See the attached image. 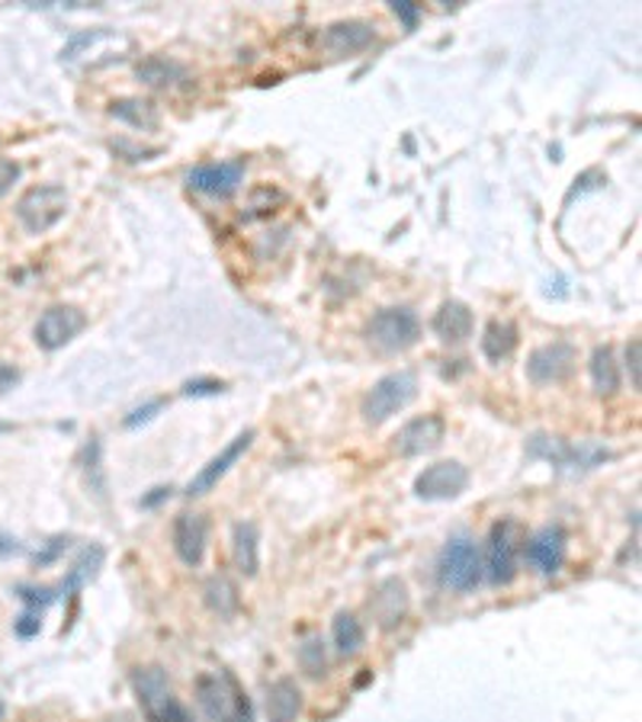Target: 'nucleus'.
I'll return each instance as SVG.
<instances>
[{"label": "nucleus", "instance_id": "nucleus-12", "mask_svg": "<svg viewBox=\"0 0 642 722\" xmlns=\"http://www.w3.org/2000/svg\"><path fill=\"white\" fill-rule=\"evenodd\" d=\"M530 456H543L547 462L559 466V469L579 472V469H594L611 452L601 450V447H569V444H559V440H550V437H533Z\"/></svg>", "mask_w": 642, "mask_h": 722}, {"label": "nucleus", "instance_id": "nucleus-19", "mask_svg": "<svg viewBox=\"0 0 642 722\" xmlns=\"http://www.w3.org/2000/svg\"><path fill=\"white\" fill-rule=\"evenodd\" d=\"M434 334L444 344H462L472 334V308L459 299L444 302L440 312L434 315Z\"/></svg>", "mask_w": 642, "mask_h": 722}, {"label": "nucleus", "instance_id": "nucleus-36", "mask_svg": "<svg viewBox=\"0 0 642 722\" xmlns=\"http://www.w3.org/2000/svg\"><path fill=\"white\" fill-rule=\"evenodd\" d=\"M39 627H42V620H39L35 613H27V617H20V620H17V632H20L23 639L35 635V632H39Z\"/></svg>", "mask_w": 642, "mask_h": 722}, {"label": "nucleus", "instance_id": "nucleus-4", "mask_svg": "<svg viewBox=\"0 0 642 722\" xmlns=\"http://www.w3.org/2000/svg\"><path fill=\"white\" fill-rule=\"evenodd\" d=\"M68 190L59 183H42V186H32L20 196L17 203V218L20 225L30 232V235H45L49 228H55L68 212Z\"/></svg>", "mask_w": 642, "mask_h": 722}, {"label": "nucleus", "instance_id": "nucleus-34", "mask_svg": "<svg viewBox=\"0 0 642 722\" xmlns=\"http://www.w3.org/2000/svg\"><path fill=\"white\" fill-rule=\"evenodd\" d=\"M23 552H27V546L17 540V537L0 533V559H13V556H23Z\"/></svg>", "mask_w": 642, "mask_h": 722}, {"label": "nucleus", "instance_id": "nucleus-13", "mask_svg": "<svg viewBox=\"0 0 642 722\" xmlns=\"http://www.w3.org/2000/svg\"><path fill=\"white\" fill-rule=\"evenodd\" d=\"M174 552L184 566H200L203 556H206V542H210V520L203 513H190L184 511L177 520H174Z\"/></svg>", "mask_w": 642, "mask_h": 722}, {"label": "nucleus", "instance_id": "nucleus-30", "mask_svg": "<svg viewBox=\"0 0 642 722\" xmlns=\"http://www.w3.org/2000/svg\"><path fill=\"white\" fill-rule=\"evenodd\" d=\"M389 10L396 13L401 23H405V30H408V32L418 30V17H421V10H418L415 3H405V0H393V3H389Z\"/></svg>", "mask_w": 642, "mask_h": 722}, {"label": "nucleus", "instance_id": "nucleus-5", "mask_svg": "<svg viewBox=\"0 0 642 722\" xmlns=\"http://www.w3.org/2000/svg\"><path fill=\"white\" fill-rule=\"evenodd\" d=\"M482 574H486V566H482V552H479L476 542L459 537V540H450L444 546V552H440V581L450 591H457V594L472 591L482 581Z\"/></svg>", "mask_w": 642, "mask_h": 722}, {"label": "nucleus", "instance_id": "nucleus-33", "mask_svg": "<svg viewBox=\"0 0 642 722\" xmlns=\"http://www.w3.org/2000/svg\"><path fill=\"white\" fill-rule=\"evenodd\" d=\"M161 408H164V401H149L145 408H135V411H132V415L125 418V427H139V424H149L154 418V415L161 411Z\"/></svg>", "mask_w": 642, "mask_h": 722}, {"label": "nucleus", "instance_id": "nucleus-18", "mask_svg": "<svg viewBox=\"0 0 642 722\" xmlns=\"http://www.w3.org/2000/svg\"><path fill=\"white\" fill-rule=\"evenodd\" d=\"M376 39V27L367 20H344V23H332L325 30V49L335 52V55H354V52H364L369 42Z\"/></svg>", "mask_w": 642, "mask_h": 722}, {"label": "nucleus", "instance_id": "nucleus-14", "mask_svg": "<svg viewBox=\"0 0 642 722\" xmlns=\"http://www.w3.org/2000/svg\"><path fill=\"white\" fill-rule=\"evenodd\" d=\"M447 437V424L440 415H425V418H415L408 421L396 437V452L398 456H425V452L437 450Z\"/></svg>", "mask_w": 642, "mask_h": 722}, {"label": "nucleus", "instance_id": "nucleus-8", "mask_svg": "<svg viewBox=\"0 0 642 722\" xmlns=\"http://www.w3.org/2000/svg\"><path fill=\"white\" fill-rule=\"evenodd\" d=\"M84 328H88V315L78 305H52L39 315L32 337L42 350H62Z\"/></svg>", "mask_w": 642, "mask_h": 722}, {"label": "nucleus", "instance_id": "nucleus-17", "mask_svg": "<svg viewBox=\"0 0 642 722\" xmlns=\"http://www.w3.org/2000/svg\"><path fill=\"white\" fill-rule=\"evenodd\" d=\"M369 610H373V617H376V623L383 630H396L398 623L408 617V588H405V581L401 578H386L376 588Z\"/></svg>", "mask_w": 642, "mask_h": 722}, {"label": "nucleus", "instance_id": "nucleus-32", "mask_svg": "<svg viewBox=\"0 0 642 722\" xmlns=\"http://www.w3.org/2000/svg\"><path fill=\"white\" fill-rule=\"evenodd\" d=\"M218 391H225V383H218V379H196V383H186L184 386V395H193V398L218 395Z\"/></svg>", "mask_w": 642, "mask_h": 722}, {"label": "nucleus", "instance_id": "nucleus-15", "mask_svg": "<svg viewBox=\"0 0 642 722\" xmlns=\"http://www.w3.org/2000/svg\"><path fill=\"white\" fill-rule=\"evenodd\" d=\"M527 562L540 574H556L565 566V530L562 527H543L540 533H533L523 542Z\"/></svg>", "mask_w": 642, "mask_h": 722}, {"label": "nucleus", "instance_id": "nucleus-6", "mask_svg": "<svg viewBox=\"0 0 642 722\" xmlns=\"http://www.w3.org/2000/svg\"><path fill=\"white\" fill-rule=\"evenodd\" d=\"M367 337L379 347V350H389V354H398V350H408L418 344L421 337V322L411 308L405 305H396V308H383L373 315V322L367 325Z\"/></svg>", "mask_w": 642, "mask_h": 722}, {"label": "nucleus", "instance_id": "nucleus-16", "mask_svg": "<svg viewBox=\"0 0 642 722\" xmlns=\"http://www.w3.org/2000/svg\"><path fill=\"white\" fill-rule=\"evenodd\" d=\"M251 444H254V430H245V434H238L225 450L215 456L210 466H203L200 472H196V479L190 481V488H186V495L190 498H200V495H206V491H213L218 481L225 479V472L251 450Z\"/></svg>", "mask_w": 642, "mask_h": 722}, {"label": "nucleus", "instance_id": "nucleus-31", "mask_svg": "<svg viewBox=\"0 0 642 722\" xmlns=\"http://www.w3.org/2000/svg\"><path fill=\"white\" fill-rule=\"evenodd\" d=\"M17 181H20V164L17 161H0V200L13 190Z\"/></svg>", "mask_w": 642, "mask_h": 722}, {"label": "nucleus", "instance_id": "nucleus-26", "mask_svg": "<svg viewBox=\"0 0 642 722\" xmlns=\"http://www.w3.org/2000/svg\"><path fill=\"white\" fill-rule=\"evenodd\" d=\"M332 639L340 655H357L367 642V632L360 627V620L354 613H337L335 627H332Z\"/></svg>", "mask_w": 642, "mask_h": 722}, {"label": "nucleus", "instance_id": "nucleus-9", "mask_svg": "<svg viewBox=\"0 0 642 722\" xmlns=\"http://www.w3.org/2000/svg\"><path fill=\"white\" fill-rule=\"evenodd\" d=\"M466 485H469L466 466L457 462V459H444V462L428 466V469L415 479V495L425 498V501H447V498L462 495Z\"/></svg>", "mask_w": 642, "mask_h": 722}, {"label": "nucleus", "instance_id": "nucleus-21", "mask_svg": "<svg viewBox=\"0 0 642 722\" xmlns=\"http://www.w3.org/2000/svg\"><path fill=\"white\" fill-rule=\"evenodd\" d=\"M514 347H518V328H514V322L495 318V322L486 325V332H482V354H486L491 363L508 360V357L514 354Z\"/></svg>", "mask_w": 642, "mask_h": 722}, {"label": "nucleus", "instance_id": "nucleus-3", "mask_svg": "<svg viewBox=\"0 0 642 722\" xmlns=\"http://www.w3.org/2000/svg\"><path fill=\"white\" fill-rule=\"evenodd\" d=\"M132 684L139 693V703L152 722H193L184 703L171 691V681L161 668H139L132 674Z\"/></svg>", "mask_w": 642, "mask_h": 722}, {"label": "nucleus", "instance_id": "nucleus-37", "mask_svg": "<svg viewBox=\"0 0 642 722\" xmlns=\"http://www.w3.org/2000/svg\"><path fill=\"white\" fill-rule=\"evenodd\" d=\"M0 716H3V703H0Z\"/></svg>", "mask_w": 642, "mask_h": 722}, {"label": "nucleus", "instance_id": "nucleus-10", "mask_svg": "<svg viewBox=\"0 0 642 722\" xmlns=\"http://www.w3.org/2000/svg\"><path fill=\"white\" fill-rule=\"evenodd\" d=\"M575 347L565 344V340H552V344H543L530 354L527 360V376L537 383V386H552V383H562L572 369H575Z\"/></svg>", "mask_w": 642, "mask_h": 722}, {"label": "nucleus", "instance_id": "nucleus-25", "mask_svg": "<svg viewBox=\"0 0 642 722\" xmlns=\"http://www.w3.org/2000/svg\"><path fill=\"white\" fill-rule=\"evenodd\" d=\"M261 530H257V523H238L235 527V566L242 569L245 574H257L261 569Z\"/></svg>", "mask_w": 642, "mask_h": 722}, {"label": "nucleus", "instance_id": "nucleus-24", "mask_svg": "<svg viewBox=\"0 0 642 722\" xmlns=\"http://www.w3.org/2000/svg\"><path fill=\"white\" fill-rule=\"evenodd\" d=\"M588 373H591V386H594L598 395H613V391L620 389V366H616V357H613L611 347H598L591 354Z\"/></svg>", "mask_w": 642, "mask_h": 722}, {"label": "nucleus", "instance_id": "nucleus-29", "mask_svg": "<svg viewBox=\"0 0 642 722\" xmlns=\"http://www.w3.org/2000/svg\"><path fill=\"white\" fill-rule=\"evenodd\" d=\"M640 363H642V340H640V337H633V340L626 344V369H630V379H633V389H640V386H642Z\"/></svg>", "mask_w": 642, "mask_h": 722}, {"label": "nucleus", "instance_id": "nucleus-27", "mask_svg": "<svg viewBox=\"0 0 642 722\" xmlns=\"http://www.w3.org/2000/svg\"><path fill=\"white\" fill-rule=\"evenodd\" d=\"M203 591H206V603L213 607L218 617H232V613L238 610V603H242L235 581L225 578V574H213Z\"/></svg>", "mask_w": 642, "mask_h": 722}, {"label": "nucleus", "instance_id": "nucleus-11", "mask_svg": "<svg viewBox=\"0 0 642 722\" xmlns=\"http://www.w3.org/2000/svg\"><path fill=\"white\" fill-rule=\"evenodd\" d=\"M245 181V164L242 161H218V164H200L190 171L186 183L213 200H228L238 193V186Z\"/></svg>", "mask_w": 642, "mask_h": 722}, {"label": "nucleus", "instance_id": "nucleus-1", "mask_svg": "<svg viewBox=\"0 0 642 722\" xmlns=\"http://www.w3.org/2000/svg\"><path fill=\"white\" fill-rule=\"evenodd\" d=\"M196 700L210 722H254V706L245 688L228 671H210L196 678Z\"/></svg>", "mask_w": 642, "mask_h": 722}, {"label": "nucleus", "instance_id": "nucleus-35", "mask_svg": "<svg viewBox=\"0 0 642 722\" xmlns=\"http://www.w3.org/2000/svg\"><path fill=\"white\" fill-rule=\"evenodd\" d=\"M20 383V369L17 366H10V363L0 360V395H7V391L13 389Z\"/></svg>", "mask_w": 642, "mask_h": 722}, {"label": "nucleus", "instance_id": "nucleus-2", "mask_svg": "<svg viewBox=\"0 0 642 722\" xmlns=\"http://www.w3.org/2000/svg\"><path fill=\"white\" fill-rule=\"evenodd\" d=\"M418 395V376L408 373V369H398V373H389L383 376L373 389L364 395V405H360V415L364 421L379 427L386 424L389 418H396L398 411H405Z\"/></svg>", "mask_w": 642, "mask_h": 722}, {"label": "nucleus", "instance_id": "nucleus-20", "mask_svg": "<svg viewBox=\"0 0 642 722\" xmlns=\"http://www.w3.org/2000/svg\"><path fill=\"white\" fill-rule=\"evenodd\" d=\"M110 116H116L125 125L139 129V132H149L157 125V106L152 100H142V96H125V100H113L110 103Z\"/></svg>", "mask_w": 642, "mask_h": 722}, {"label": "nucleus", "instance_id": "nucleus-22", "mask_svg": "<svg viewBox=\"0 0 642 722\" xmlns=\"http://www.w3.org/2000/svg\"><path fill=\"white\" fill-rule=\"evenodd\" d=\"M267 710H271V722H296L299 710H303V693L289 678H283V681L271 684Z\"/></svg>", "mask_w": 642, "mask_h": 722}, {"label": "nucleus", "instance_id": "nucleus-23", "mask_svg": "<svg viewBox=\"0 0 642 722\" xmlns=\"http://www.w3.org/2000/svg\"><path fill=\"white\" fill-rule=\"evenodd\" d=\"M135 74H139V81L149 84V88H174V84L186 81L184 64H177L174 59H157V55L142 61Z\"/></svg>", "mask_w": 642, "mask_h": 722}, {"label": "nucleus", "instance_id": "nucleus-28", "mask_svg": "<svg viewBox=\"0 0 642 722\" xmlns=\"http://www.w3.org/2000/svg\"><path fill=\"white\" fill-rule=\"evenodd\" d=\"M299 664H303V671H308L312 678H322L325 668H328L325 642H322V639H306V642L299 645Z\"/></svg>", "mask_w": 642, "mask_h": 722}, {"label": "nucleus", "instance_id": "nucleus-7", "mask_svg": "<svg viewBox=\"0 0 642 722\" xmlns=\"http://www.w3.org/2000/svg\"><path fill=\"white\" fill-rule=\"evenodd\" d=\"M523 549V530L518 520L505 517L491 527L489 559L482 562L491 584H511L518 574V556Z\"/></svg>", "mask_w": 642, "mask_h": 722}]
</instances>
